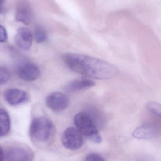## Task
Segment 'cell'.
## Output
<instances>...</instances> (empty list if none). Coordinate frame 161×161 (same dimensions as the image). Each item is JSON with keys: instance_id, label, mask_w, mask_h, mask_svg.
<instances>
[{"instance_id": "cell-1", "label": "cell", "mask_w": 161, "mask_h": 161, "mask_svg": "<svg viewBox=\"0 0 161 161\" xmlns=\"http://www.w3.org/2000/svg\"><path fill=\"white\" fill-rule=\"evenodd\" d=\"M62 59L72 71L87 77L109 79L117 74V69L114 65L89 56L66 53L62 55Z\"/></svg>"}, {"instance_id": "cell-2", "label": "cell", "mask_w": 161, "mask_h": 161, "mask_svg": "<svg viewBox=\"0 0 161 161\" xmlns=\"http://www.w3.org/2000/svg\"><path fill=\"white\" fill-rule=\"evenodd\" d=\"M53 125L50 119L44 116L36 117L32 121L29 128V135L34 142L44 143L51 138Z\"/></svg>"}, {"instance_id": "cell-3", "label": "cell", "mask_w": 161, "mask_h": 161, "mask_svg": "<svg viewBox=\"0 0 161 161\" xmlns=\"http://www.w3.org/2000/svg\"><path fill=\"white\" fill-rule=\"evenodd\" d=\"M74 121L77 129L82 135L94 142H101V136L91 115L87 113L80 112L75 116Z\"/></svg>"}, {"instance_id": "cell-4", "label": "cell", "mask_w": 161, "mask_h": 161, "mask_svg": "<svg viewBox=\"0 0 161 161\" xmlns=\"http://www.w3.org/2000/svg\"><path fill=\"white\" fill-rule=\"evenodd\" d=\"M62 144L70 150L79 149L83 143V137L80 131L73 127L68 128L62 136Z\"/></svg>"}, {"instance_id": "cell-5", "label": "cell", "mask_w": 161, "mask_h": 161, "mask_svg": "<svg viewBox=\"0 0 161 161\" xmlns=\"http://www.w3.org/2000/svg\"><path fill=\"white\" fill-rule=\"evenodd\" d=\"M34 154L27 147L16 145L9 148L5 154L6 161H33Z\"/></svg>"}, {"instance_id": "cell-6", "label": "cell", "mask_w": 161, "mask_h": 161, "mask_svg": "<svg viewBox=\"0 0 161 161\" xmlns=\"http://www.w3.org/2000/svg\"><path fill=\"white\" fill-rule=\"evenodd\" d=\"M69 97L65 94L55 92L49 95L46 99L47 107L55 112H60L66 109L69 105Z\"/></svg>"}, {"instance_id": "cell-7", "label": "cell", "mask_w": 161, "mask_h": 161, "mask_svg": "<svg viewBox=\"0 0 161 161\" xmlns=\"http://www.w3.org/2000/svg\"><path fill=\"white\" fill-rule=\"evenodd\" d=\"M18 76L22 80L26 81H32L36 80L40 75V70L38 67L34 63L26 62L19 67L17 71Z\"/></svg>"}, {"instance_id": "cell-8", "label": "cell", "mask_w": 161, "mask_h": 161, "mask_svg": "<svg viewBox=\"0 0 161 161\" xmlns=\"http://www.w3.org/2000/svg\"><path fill=\"white\" fill-rule=\"evenodd\" d=\"M159 128L154 124H146L138 127L132 133V136L136 139L148 140L155 138L158 135Z\"/></svg>"}, {"instance_id": "cell-9", "label": "cell", "mask_w": 161, "mask_h": 161, "mask_svg": "<svg viewBox=\"0 0 161 161\" xmlns=\"http://www.w3.org/2000/svg\"><path fill=\"white\" fill-rule=\"evenodd\" d=\"M4 98L8 104L15 106L26 101L28 99V95L23 90L10 89L8 90L5 93Z\"/></svg>"}, {"instance_id": "cell-10", "label": "cell", "mask_w": 161, "mask_h": 161, "mask_svg": "<svg viewBox=\"0 0 161 161\" xmlns=\"http://www.w3.org/2000/svg\"><path fill=\"white\" fill-rule=\"evenodd\" d=\"M33 41V35L31 31L25 27L18 29L15 36L16 45L24 50H28L31 48Z\"/></svg>"}, {"instance_id": "cell-11", "label": "cell", "mask_w": 161, "mask_h": 161, "mask_svg": "<svg viewBox=\"0 0 161 161\" xmlns=\"http://www.w3.org/2000/svg\"><path fill=\"white\" fill-rule=\"evenodd\" d=\"M33 19V12L29 3L22 1L18 4L16 12V19L25 25H28Z\"/></svg>"}, {"instance_id": "cell-12", "label": "cell", "mask_w": 161, "mask_h": 161, "mask_svg": "<svg viewBox=\"0 0 161 161\" xmlns=\"http://www.w3.org/2000/svg\"><path fill=\"white\" fill-rule=\"evenodd\" d=\"M95 83L93 81L89 79H80L70 81L66 84L64 87V90L68 92H75L81 90L89 89L94 87Z\"/></svg>"}, {"instance_id": "cell-13", "label": "cell", "mask_w": 161, "mask_h": 161, "mask_svg": "<svg viewBox=\"0 0 161 161\" xmlns=\"http://www.w3.org/2000/svg\"><path fill=\"white\" fill-rule=\"evenodd\" d=\"M10 129V120L7 112L0 109V137L6 136Z\"/></svg>"}, {"instance_id": "cell-14", "label": "cell", "mask_w": 161, "mask_h": 161, "mask_svg": "<svg viewBox=\"0 0 161 161\" xmlns=\"http://www.w3.org/2000/svg\"><path fill=\"white\" fill-rule=\"evenodd\" d=\"M146 108L150 113L161 121V105L157 102L149 101L146 104Z\"/></svg>"}, {"instance_id": "cell-15", "label": "cell", "mask_w": 161, "mask_h": 161, "mask_svg": "<svg viewBox=\"0 0 161 161\" xmlns=\"http://www.w3.org/2000/svg\"><path fill=\"white\" fill-rule=\"evenodd\" d=\"M34 36L36 41L39 43L44 42L47 38V35L45 30L40 26L35 28Z\"/></svg>"}, {"instance_id": "cell-16", "label": "cell", "mask_w": 161, "mask_h": 161, "mask_svg": "<svg viewBox=\"0 0 161 161\" xmlns=\"http://www.w3.org/2000/svg\"><path fill=\"white\" fill-rule=\"evenodd\" d=\"M10 78L9 70L5 67H0V85L7 82Z\"/></svg>"}, {"instance_id": "cell-17", "label": "cell", "mask_w": 161, "mask_h": 161, "mask_svg": "<svg viewBox=\"0 0 161 161\" xmlns=\"http://www.w3.org/2000/svg\"><path fill=\"white\" fill-rule=\"evenodd\" d=\"M85 161H105L100 155L97 154H91L88 155Z\"/></svg>"}, {"instance_id": "cell-18", "label": "cell", "mask_w": 161, "mask_h": 161, "mask_svg": "<svg viewBox=\"0 0 161 161\" xmlns=\"http://www.w3.org/2000/svg\"><path fill=\"white\" fill-rule=\"evenodd\" d=\"M8 35L5 27L0 24V42H5L7 39Z\"/></svg>"}, {"instance_id": "cell-19", "label": "cell", "mask_w": 161, "mask_h": 161, "mask_svg": "<svg viewBox=\"0 0 161 161\" xmlns=\"http://www.w3.org/2000/svg\"><path fill=\"white\" fill-rule=\"evenodd\" d=\"M5 161V153L2 147L0 146V161Z\"/></svg>"}, {"instance_id": "cell-20", "label": "cell", "mask_w": 161, "mask_h": 161, "mask_svg": "<svg viewBox=\"0 0 161 161\" xmlns=\"http://www.w3.org/2000/svg\"><path fill=\"white\" fill-rule=\"evenodd\" d=\"M4 0H0V12L2 11L3 4L4 3Z\"/></svg>"}]
</instances>
